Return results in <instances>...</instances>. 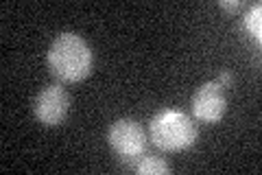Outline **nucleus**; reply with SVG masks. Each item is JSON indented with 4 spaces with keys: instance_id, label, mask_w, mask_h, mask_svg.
<instances>
[{
    "instance_id": "f257e3e1",
    "label": "nucleus",
    "mask_w": 262,
    "mask_h": 175,
    "mask_svg": "<svg viewBox=\"0 0 262 175\" xmlns=\"http://www.w3.org/2000/svg\"><path fill=\"white\" fill-rule=\"evenodd\" d=\"M94 57L77 33H59L48 48V68L61 81H81L92 72Z\"/></svg>"
},
{
    "instance_id": "f03ea898",
    "label": "nucleus",
    "mask_w": 262,
    "mask_h": 175,
    "mask_svg": "<svg viewBox=\"0 0 262 175\" xmlns=\"http://www.w3.org/2000/svg\"><path fill=\"white\" fill-rule=\"evenodd\" d=\"M149 138L164 151H184L196 140V125L179 110H162L149 123Z\"/></svg>"
},
{
    "instance_id": "7ed1b4c3",
    "label": "nucleus",
    "mask_w": 262,
    "mask_h": 175,
    "mask_svg": "<svg viewBox=\"0 0 262 175\" xmlns=\"http://www.w3.org/2000/svg\"><path fill=\"white\" fill-rule=\"evenodd\" d=\"M110 147L116 151L120 158H138L144 153L146 143H149V136H146L144 127L134 119H120L110 127Z\"/></svg>"
},
{
    "instance_id": "20e7f679",
    "label": "nucleus",
    "mask_w": 262,
    "mask_h": 175,
    "mask_svg": "<svg viewBox=\"0 0 262 175\" xmlns=\"http://www.w3.org/2000/svg\"><path fill=\"white\" fill-rule=\"evenodd\" d=\"M227 110V99L223 92V83L208 81L196 88L192 96V114L201 123H219Z\"/></svg>"
},
{
    "instance_id": "39448f33",
    "label": "nucleus",
    "mask_w": 262,
    "mask_h": 175,
    "mask_svg": "<svg viewBox=\"0 0 262 175\" xmlns=\"http://www.w3.org/2000/svg\"><path fill=\"white\" fill-rule=\"evenodd\" d=\"M68 110L70 99L61 86H48L35 99V116L39 119V123L48 125V127L61 125L68 116Z\"/></svg>"
},
{
    "instance_id": "423d86ee",
    "label": "nucleus",
    "mask_w": 262,
    "mask_h": 175,
    "mask_svg": "<svg viewBox=\"0 0 262 175\" xmlns=\"http://www.w3.org/2000/svg\"><path fill=\"white\" fill-rule=\"evenodd\" d=\"M168 171H170L168 162L160 155H146L136 166V173L140 175H166Z\"/></svg>"
},
{
    "instance_id": "0eeeda50",
    "label": "nucleus",
    "mask_w": 262,
    "mask_h": 175,
    "mask_svg": "<svg viewBox=\"0 0 262 175\" xmlns=\"http://www.w3.org/2000/svg\"><path fill=\"white\" fill-rule=\"evenodd\" d=\"M245 27L251 33V37H256V42L262 40V5H253L245 15Z\"/></svg>"
},
{
    "instance_id": "6e6552de",
    "label": "nucleus",
    "mask_w": 262,
    "mask_h": 175,
    "mask_svg": "<svg viewBox=\"0 0 262 175\" xmlns=\"http://www.w3.org/2000/svg\"><path fill=\"white\" fill-rule=\"evenodd\" d=\"M219 5H221V7H223V9H229V11H236V9H238V7L243 5V3H241V0H234V3H225V0H219Z\"/></svg>"
},
{
    "instance_id": "1a4fd4ad",
    "label": "nucleus",
    "mask_w": 262,
    "mask_h": 175,
    "mask_svg": "<svg viewBox=\"0 0 262 175\" xmlns=\"http://www.w3.org/2000/svg\"><path fill=\"white\" fill-rule=\"evenodd\" d=\"M232 81V74H229L227 70L225 72H221V79H219V83H229Z\"/></svg>"
}]
</instances>
